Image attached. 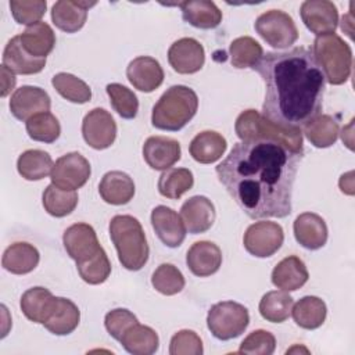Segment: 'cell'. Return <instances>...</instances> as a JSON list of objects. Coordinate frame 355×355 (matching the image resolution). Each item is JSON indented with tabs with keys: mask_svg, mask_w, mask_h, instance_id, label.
I'll return each mask as SVG.
<instances>
[{
	"mask_svg": "<svg viewBox=\"0 0 355 355\" xmlns=\"http://www.w3.org/2000/svg\"><path fill=\"white\" fill-rule=\"evenodd\" d=\"M298 155L269 140L236 143L216 165L218 180L251 219L286 218L291 214Z\"/></svg>",
	"mask_w": 355,
	"mask_h": 355,
	"instance_id": "6da1fadb",
	"label": "cell"
},
{
	"mask_svg": "<svg viewBox=\"0 0 355 355\" xmlns=\"http://www.w3.org/2000/svg\"><path fill=\"white\" fill-rule=\"evenodd\" d=\"M252 69L265 82L262 112L269 121L301 129L320 114L326 79L311 50L268 51Z\"/></svg>",
	"mask_w": 355,
	"mask_h": 355,
	"instance_id": "7a4b0ae2",
	"label": "cell"
},
{
	"mask_svg": "<svg viewBox=\"0 0 355 355\" xmlns=\"http://www.w3.org/2000/svg\"><path fill=\"white\" fill-rule=\"evenodd\" d=\"M237 137L244 140H269L282 144L290 151L304 157V140L300 128H288L269 121L257 110L243 111L234 123Z\"/></svg>",
	"mask_w": 355,
	"mask_h": 355,
	"instance_id": "3957f363",
	"label": "cell"
},
{
	"mask_svg": "<svg viewBox=\"0 0 355 355\" xmlns=\"http://www.w3.org/2000/svg\"><path fill=\"white\" fill-rule=\"evenodd\" d=\"M108 229L122 266L133 272L140 270L150 255L141 223L132 215H115L110 220Z\"/></svg>",
	"mask_w": 355,
	"mask_h": 355,
	"instance_id": "277c9868",
	"label": "cell"
},
{
	"mask_svg": "<svg viewBox=\"0 0 355 355\" xmlns=\"http://www.w3.org/2000/svg\"><path fill=\"white\" fill-rule=\"evenodd\" d=\"M198 97L196 92L184 85H175L154 104L151 123L157 129L178 132L184 128L196 115Z\"/></svg>",
	"mask_w": 355,
	"mask_h": 355,
	"instance_id": "5b68a950",
	"label": "cell"
},
{
	"mask_svg": "<svg viewBox=\"0 0 355 355\" xmlns=\"http://www.w3.org/2000/svg\"><path fill=\"white\" fill-rule=\"evenodd\" d=\"M311 53L330 85L337 86L348 80L352 69V50L338 35L316 36Z\"/></svg>",
	"mask_w": 355,
	"mask_h": 355,
	"instance_id": "8992f818",
	"label": "cell"
},
{
	"mask_svg": "<svg viewBox=\"0 0 355 355\" xmlns=\"http://www.w3.org/2000/svg\"><path fill=\"white\" fill-rule=\"evenodd\" d=\"M250 323L248 309L234 301L214 304L207 315V326L218 340L227 341L239 337Z\"/></svg>",
	"mask_w": 355,
	"mask_h": 355,
	"instance_id": "52a82bcc",
	"label": "cell"
},
{
	"mask_svg": "<svg viewBox=\"0 0 355 355\" xmlns=\"http://www.w3.org/2000/svg\"><path fill=\"white\" fill-rule=\"evenodd\" d=\"M257 33L273 49L291 47L298 39V29L291 15L282 10H269L261 14L254 24Z\"/></svg>",
	"mask_w": 355,
	"mask_h": 355,
	"instance_id": "ba28073f",
	"label": "cell"
},
{
	"mask_svg": "<svg viewBox=\"0 0 355 355\" xmlns=\"http://www.w3.org/2000/svg\"><path fill=\"white\" fill-rule=\"evenodd\" d=\"M284 241L283 227L270 220L250 225L244 233L243 244L248 254L257 258H268L279 251Z\"/></svg>",
	"mask_w": 355,
	"mask_h": 355,
	"instance_id": "9c48e42d",
	"label": "cell"
},
{
	"mask_svg": "<svg viewBox=\"0 0 355 355\" xmlns=\"http://www.w3.org/2000/svg\"><path fill=\"white\" fill-rule=\"evenodd\" d=\"M92 173L89 161L78 151L60 157L51 171V183L62 190H76L86 184Z\"/></svg>",
	"mask_w": 355,
	"mask_h": 355,
	"instance_id": "30bf717a",
	"label": "cell"
},
{
	"mask_svg": "<svg viewBox=\"0 0 355 355\" xmlns=\"http://www.w3.org/2000/svg\"><path fill=\"white\" fill-rule=\"evenodd\" d=\"M82 136L94 150L108 148L116 137V123L104 108H93L82 121Z\"/></svg>",
	"mask_w": 355,
	"mask_h": 355,
	"instance_id": "8fae6325",
	"label": "cell"
},
{
	"mask_svg": "<svg viewBox=\"0 0 355 355\" xmlns=\"http://www.w3.org/2000/svg\"><path fill=\"white\" fill-rule=\"evenodd\" d=\"M62 244L67 254L76 263L87 261L103 248L94 229L83 222L73 223L65 229L62 234Z\"/></svg>",
	"mask_w": 355,
	"mask_h": 355,
	"instance_id": "7c38bea8",
	"label": "cell"
},
{
	"mask_svg": "<svg viewBox=\"0 0 355 355\" xmlns=\"http://www.w3.org/2000/svg\"><path fill=\"white\" fill-rule=\"evenodd\" d=\"M304 25L316 36L334 33L338 25V11L333 1L306 0L300 7Z\"/></svg>",
	"mask_w": 355,
	"mask_h": 355,
	"instance_id": "4fadbf2b",
	"label": "cell"
},
{
	"mask_svg": "<svg viewBox=\"0 0 355 355\" xmlns=\"http://www.w3.org/2000/svg\"><path fill=\"white\" fill-rule=\"evenodd\" d=\"M168 61L178 73H196L204 67L205 51L198 40L193 37H182L171 44L168 50Z\"/></svg>",
	"mask_w": 355,
	"mask_h": 355,
	"instance_id": "5bb4252c",
	"label": "cell"
},
{
	"mask_svg": "<svg viewBox=\"0 0 355 355\" xmlns=\"http://www.w3.org/2000/svg\"><path fill=\"white\" fill-rule=\"evenodd\" d=\"M51 107V98L46 90L37 86H21L10 98L11 114L22 122H26L36 114L49 112Z\"/></svg>",
	"mask_w": 355,
	"mask_h": 355,
	"instance_id": "9a60e30c",
	"label": "cell"
},
{
	"mask_svg": "<svg viewBox=\"0 0 355 355\" xmlns=\"http://www.w3.org/2000/svg\"><path fill=\"white\" fill-rule=\"evenodd\" d=\"M151 225L158 239L169 248L179 247L186 239V226L180 215L166 205L151 211Z\"/></svg>",
	"mask_w": 355,
	"mask_h": 355,
	"instance_id": "2e32d148",
	"label": "cell"
},
{
	"mask_svg": "<svg viewBox=\"0 0 355 355\" xmlns=\"http://www.w3.org/2000/svg\"><path fill=\"white\" fill-rule=\"evenodd\" d=\"M182 155L178 140L166 136H150L143 144V158L155 171H166L175 165Z\"/></svg>",
	"mask_w": 355,
	"mask_h": 355,
	"instance_id": "e0dca14e",
	"label": "cell"
},
{
	"mask_svg": "<svg viewBox=\"0 0 355 355\" xmlns=\"http://www.w3.org/2000/svg\"><path fill=\"white\" fill-rule=\"evenodd\" d=\"M126 78L135 89L151 93L164 82V69L161 64L148 55L133 58L126 68Z\"/></svg>",
	"mask_w": 355,
	"mask_h": 355,
	"instance_id": "ac0fdd59",
	"label": "cell"
},
{
	"mask_svg": "<svg viewBox=\"0 0 355 355\" xmlns=\"http://www.w3.org/2000/svg\"><path fill=\"white\" fill-rule=\"evenodd\" d=\"M215 207L205 196H193L182 204L180 218L191 234L205 233L215 222Z\"/></svg>",
	"mask_w": 355,
	"mask_h": 355,
	"instance_id": "d6986e66",
	"label": "cell"
},
{
	"mask_svg": "<svg viewBox=\"0 0 355 355\" xmlns=\"http://www.w3.org/2000/svg\"><path fill=\"white\" fill-rule=\"evenodd\" d=\"M186 263L194 276H211L216 273L222 265V251L212 241H196L186 254Z\"/></svg>",
	"mask_w": 355,
	"mask_h": 355,
	"instance_id": "ffe728a7",
	"label": "cell"
},
{
	"mask_svg": "<svg viewBox=\"0 0 355 355\" xmlns=\"http://www.w3.org/2000/svg\"><path fill=\"white\" fill-rule=\"evenodd\" d=\"M294 237L306 250H319L327 241V225L324 219L313 212L300 214L293 225Z\"/></svg>",
	"mask_w": 355,
	"mask_h": 355,
	"instance_id": "44dd1931",
	"label": "cell"
},
{
	"mask_svg": "<svg viewBox=\"0 0 355 355\" xmlns=\"http://www.w3.org/2000/svg\"><path fill=\"white\" fill-rule=\"evenodd\" d=\"M93 6H96V1H55L51 7V21L60 31L75 33L83 28L87 11Z\"/></svg>",
	"mask_w": 355,
	"mask_h": 355,
	"instance_id": "7402d4cb",
	"label": "cell"
},
{
	"mask_svg": "<svg viewBox=\"0 0 355 355\" xmlns=\"http://www.w3.org/2000/svg\"><path fill=\"white\" fill-rule=\"evenodd\" d=\"M57 305V297L44 287L28 288L19 301V306L26 319L33 323H44Z\"/></svg>",
	"mask_w": 355,
	"mask_h": 355,
	"instance_id": "603a6c76",
	"label": "cell"
},
{
	"mask_svg": "<svg viewBox=\"0 0 355 355\" xmlns=\"http://www.w3.org/2000/svg\"><path fill=\"white\" fill-rule=\"evenodd\" d=\"M98 193L107 204L125 205L135 196V182L122 171H110L101 178Z\"/></svg>",
	"mask_w": 355,
	"mask_h": 355,
	"instance_id": "cb8c5ba5",
	"label": "cell"
},
{
	"mask_svg": "<svg viewBox=\"0 0 355 355\" xmlns=\"http://www.w3.org/2000/svg\"><path fill=\"white\" fill-rule=\"evenodd\" d=\"M3 65L11 72L19 75L39 73L44 65L46 58H36L31 55L21 44L19 35L10 39L3 51Z\"/></svg>",
	"mask_w": 355,
	"mask_h": 355,
	"instance_id": "d4e9b609",
	"label": "cell"
},
{
	"mask_svg": "<svg viewBox=\"0 0 355 355\" xmlns=\"http://www.w3.org/2000/svg\"><path fill=\"white\" fill-rule=\"evenodd\" d=\"M272 283L280 290L295 291L308 282V269L295 255L283 258L272 270Z\"/></svg>",
	"mask_w": 355,
	"mask_h": 355,
	"instance_id": "484cf974",
	"label": "cell"
},
{
	"mask_svg": "<svg viewBox=\"0 0 355 355\" xmlns=\"http://www.w3.org/2000/svg\"><path fill=\"white\" fill-rule=\"evenodd\" d=\"M182 18L187 24L200 29H214L222 22V11L214 1L189 0L178 4Z\"/></svg>",
	"mask_w": 355,
	"mask_h": 355,
	"instance_id": "4316f807",
	"label": "cell"
},
{
	"mask_svg": "<svg viewBox=\"0 0 355 355\" xmlns=\"http://www.w3.org/2000/svg\"><path fill=\"white\" fill-rule=\"evenodd\" d=\"M40 261L37 248L29 243L18 241L8 245L3 254V268L14 275H26L32 272Z\"/></svg>",
	"mask_w": 355,
	"mask_h": 355,
	"instance_id": "83f0119b",
	"label": "cell"
},
{
	"mask_svg": "<svg viewBox=\"0 0 355 355\" xmlns=\"http://www.w3.org/2000/svg\"><path fill=\"white\" fill-rule=\"evenodd\" d=\"M226 139L215 130H204L193 137L189 146L190 155L200 164H212L226 151Z\"/></svg>",
	"mask_w": 355,
	"mask_h": 355,
	"instance_id": "f1b7e54d",
	"label": "cell"
},
{
	"mask_svg": "<svg viewBox=\"0 0 355 355\" xmlns=\"http://www.w3.org/2000/svg\"><path fill=\"white\" fill-rule=\"evenodd\" d=\"M22 47L36 58H46L55 46V33L47 22L29 25L21 35Z\"/></svg>",
	"mask_w": 355,
	"mask_h": 355,
	"instance_id": "f546056e",
	"label": "cell"
},
{
	"mask_svg": "<svg viewBox=\"0 0 355 355\" xmlns=\"http://www.w3.org/2000/svg\"><path fill=\"white\" fill-rule=\"evenodd\" d=\"M80 311L75 302L68 298L57 297V305L43 326L55 336L71 334L79 324Z\"/></svg>",
	"mask_w": 355,
	"mask_h": 355,
	"instance_id": "4dcf8cb0",
	"label": "cell"
},
{
	"mask_svg": "<svg viewBox=\"0 0 355 355\" xmlns=\"http://www.w3.org/2000/svg\"><path fill=\"white\" fill-rule=\"evenodd\" d=\"M291 315L297 326L305 330H315L326 320L327 306L319 297L306 295L295 302L291 308Z\"/></svg>",
	"mask_w": 355,
	"mask_h": 355,
	"instance_id": "1f68e13d",
	"label": "cell"
},
{
	"mask_svg": "<svg viewBox=\"0 0 355 355\" xmlns=\"http://www.w3.org/2000/svg\"><path fill=\"white\" fill-rule=\"evenodd\" d=\"M119 343L122 347L133 355H153L159 347V338L154 329L140 323L129 327Z\"/></svg>",
	"mask_w": 355,
	"mask_h": 355,
	"instance_id": "d6a6232c",
	"label": "cell"
},
{
	"mask_svg": "<svg viewBox=\"0 0 355 355\" xmlns=\"http://www.w3.org/2000/svg\"><path fill=\"white\" fill-rule=\"evenodd\" d=\"M338 122L329 114H319L304 125V135L318 148H327L338 139Z\"/></svg>",
	"mask_w": 355,
	"mask_h": 355,
	"instance_id": "836d02e7",
	"label": "cell"
},
{
	"mask_svg": "<svg viewBox=\"0 0 355 355\" xmlns=\"http://www.w3.org/2000/svg\"><path fill=\"white\" fill-rule=\"evenodd\" d=\"M53 159L49 153L43 150H26L17 161L18 173L26 180H42L51 175Z\"/></svg>",
	"mask_w": 355,
	"mask_h": 355,
	"instance_id": "e575fe53",
	"label": "cell"
},
{
	"mask_svg": "<svg viewBox=\"0 0 355 355\" xmlns=\"http://www.w3.org/2000/svg\"><path fill=\"white\" fill-rule=\"evenodd\" d=\"M294 305L293 297L284 290H273L263 294L259 301L261 316L272 323H283L288 319L291 308Z\"/></svg>",
	"mask_w": 355,
	"mask_h": 355,
	"instance_id": "d590c367",
	"label": "cell"
},
{
	"mask_svg": "<svg viewBox=\"0 0 355 355\" xmlns=\"http://www.w3.org/2000/svg\"><path fill=\"white\" fill-rule=\"evenodd\" d=\"M194 184V176L187 168H169L158 179V191L161 196L176 200L189 191Z\"/></svg>",
	"mask_w": 355,
	"mask_h": 355,
	"instance_id": "8d00e7d4",
	"label": "cell"
},
{
	"mask_svg": "<svg viewBox=\"0 0 355 355\" xmlns=\"http://www.w3.org/2000/svg\"><path fill=\"white\" fill-rule=\"evenodd\" d=\"M44 211L55 218L69 215L78 205V194L75 190H62L55 184H49L42 196Z\"/></svg>",
	"mask_w": 355,
	"mask_h": 355,
	"instance_id": "74e56055",
	"label": "cell"
},
{
	"mask_svg": "<svg viewBox=\"0 0 355 355\" xmlns=\"http://www.w3.org/2000/svg\"><path fill=\"white\" fill-rule=\"evenodd\" d=\"M230 62L237 69L254 68L263 55L262 46L251 36L234 39L229 47Z\"/></svg>",
	"mask_w": 355,
	"mask_h": 355,
	"instance_id": "f35d334b",
	"label": "cell"
},
{
	"mask_svg": "<svg viewBox=\"0 0 355 355\" xmlns=\"http://www.w3.org/2000/svg\"><path fill=\"white\" fill-rule=\"evenodd\" d=\"M51 85L60 96H62L65 100L71 103L85 104L92 98V90L89 85L72 73H55L51 79Z\"/></svg>",
	"mask_w": 355,
	"mask_h": 355,
	"instance_id": "ab89813d",
	"label": "cell"
},
{
	"mask_svg": "<svg viewBox=\"0 0 355 355\" xmlns=\"http://www.w3.org/2000/svg\"><path fill=\"white\" fill-rule=\"evenodd\" d=\"M25 128L32 140L42 143H54L61 133V125L50 111L33 115L25 122Z\"/></svg>",
	"mask_w": 355,
	"mask_h": 355,
	"instance_id": "60d3db41",
	"label": "cell"
},
{
	"mask_svg": "<svg viewBox=\"0 0 355 355\" xmlns=\"http://www.w3.org/2000/svg\"><path fill=\"white\" fill-rule=\"evenodd\" d=\"M110 103L116 114L123 119H133L139 111V100L136 94L121 83H108L105 86Z\"/></svg>",
	"mask_w": 355,
	"mask_h": 355,
	"instance_id": "b9f144b4",
	"label": "cell"
},
{
	"mask_svg": "<svg viewBox=\"0 0 355 355\" xmlns=\"http://www.w3.org/2000/svg\"><path fill=\"white\" fill-rule=\"evenodd\" d=\"M153 287L164 295H175L184 288L183 273L172 263H161L151 276Z\"/></svg>",
	"mask_w": 355,
	"mask_h": 355,
	"instance_id": "7bdbcfd3",
	"label": "cell"
},
{
	"mask_svg": "<svg viewBox=\"0 0 355 355\" xmlns=\"http://www.w3.org/2000/svg\"><path fill=\"white\" fill-rule=\"evenodd\" d=\"M76 269L83 282L89 284H101L111 273V262L104 248H101L94 257L76 263Z\"/></svg>",
	"mask_w": 355,
	"mask_h": 355,
	"instance_id": "ee69618b",
	"label": "cell"
},
{
	"mask_svg": "<svg viewBox=\"0 0 355 355\" xmlns=\"http://www.w3.org/2000/svg\"><path fill=\"white\" fill-rule=\"evenodd\" d=\"M47 8L44 0H11L10 10L17 21L21 25H33L40 22Z\"/></svg>",
	"mask_w": 355,
	"mask_h": 355,
	"instance_id": "f6af8a7d",
	"label": "cell"
},
{
	"mask_svg": "<svg viewBox=\"0 0 355 355\" xmlns=\"http://www.w3.org/2000/svg\"><path fill=\"white\" fill-rule=\"evenodd\" d=\"M276 348V338L268 330H254L251 331L240 344V354L251 355H272Z\"/></svg>",
	"mask_w": 355,
	"mask_h": 355,
	"instance_id": "bcb514c9",
	"label": "cell"
},
{
	"mask_svg": "<svg viewBox=\"0 0 355 355\" xmlns=\"http://www.w3.org/2000/svg\"><path fill=\"white\" fill-rule=\"evenodd\" d=\"M204 352L200 336L189 329L175 333L169 343L171 355H201Z\"/></svg>",
	"mask_w": 355,
	"mask_h": 355,
	"instance_id": "7dc6e473",
	"label": "cell"
},
{
	"mask_svg": "<svg viewBox=\"0 0 355 355\" xmlns=\"http://www.w3.org/2000/svg\"><path fill=\"white\" fill-rule=\"evenodd\" d=\"M139 323L137 318L128 309L125 308H116L110 311L105 318H104V326L105 330L108 331V334L115 338V340H121V337L123 336V333L132 327L133 324Z\"/></svg>",
	"mask_w": 355,
	"mask_h": 355,
	"instance_id": "c3c4849f",
	"label": "cell"
},
{
	"mask_svg": "<svg viewBox=\"0 0 355 355\" xmlns=\"http://www.w3.org/2000/svg\"><path fill=\"white\" fill-rule=\"evenodd\" d=\"M0 73H1V97H6L15 87L17 79L14 72H11L4 65L0 67Z\"/></svg>",
	"mask_w": 355,
	"mask_h": 355,
	"instance_id": "681fc988",
	"label": "cell"
},
{
	"mask_svg": "<svg viewBox=\"0 0 355 355\" xmlns=\"http://www.w3.org/2000/svg\"><path fill=\"white\" fill-rule=\"evenodd\" d=\"M352 176H354V173L348 172V173L343 175L340 178V182H338L341 191L345 193V194H349V196L354 194V178Z\"/></svg>",
	"mask_w": 355,
	"mask_h": 355,
	"instance_id": "f907efd6",
	"label": "cell"
}]
</instances>
